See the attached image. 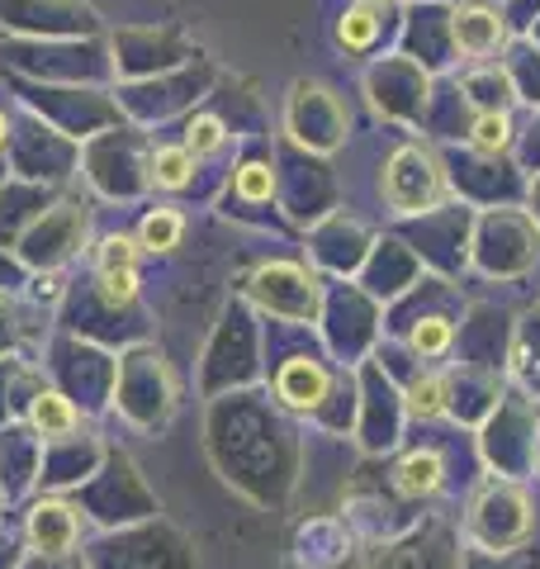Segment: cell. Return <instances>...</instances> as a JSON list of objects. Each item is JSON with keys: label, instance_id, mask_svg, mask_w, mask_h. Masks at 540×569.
<instances>
[{"label": "cell", "instance_id": "8", "mask_svg": "<svg viewBox=\"0 0 540 569\" xmlns=\"http://www.w3.org/2000/svg\"><path fill=\"white\" fill-rule=\"evenodd\" d=\"M186 233V219H180L176 209H157L142 219V233H138V247H148V252H171Z\"/></svg>", "mask_w": 540, "mask_h": 569}, {"label": "cell", "instance_id": "2", "mask_svg": "<svg viewBox=\"0 0 540 569\" xmlns=\"http://www.w3.org/2000/svg\"><path fill=\"white\" fill-rule=\"evenodd\" d=\"M502 39H508V24H502V14L489 6H460L450 14V48H456L460 58H470V62L493 58Z\"/></svg>", "mask_w": 540, "mask_h": 569}, {"label": "cell", "instance_id": "3", "mask_svg": "<svg viewBox=\"0 0 540 569\" xmlns=\"http://www.w3.org/2000/svg\"><path fill=\"white\" fill-rule=\"evenodd\" d=\"M77 512H71L67 503H39L29 512V537L39 550H48V556H62V550H71V541H77Z\"/></svg>", "mask_w": 540, "mask_h": 569}, {"label": "cell", "instance_id": "10", "mask_svg": "<svg viewBox=\"0 0 540 569\" xmlns=\"http://www.w3.org/2000/svg\"><path fill=\"white\" fill-rule=\"evenodd\" d=\"M470 142H474L479 152H508L512 148V119H508V110L479 114L474 129H470Z\"/></svg>", "mask_w": 540, "mask_h": 569}, {"label": "cell", "instance_id": "7", "mask_svg": "<svg viewBox=\"0 0 540 569\" xmlns=\"http://www.w3.org/2000/svg\"><path fill=\"white\" fill-rule=\"evenodd\" d=\"M374 39H380V20H374V10L351 6L337 20V43L347 52H366V48H374Z\"/></svg>", "mask_w": 540, "mask_h": 569}, {"label": "cell", "instance_id": "11", "mask_svg": "<svg viewBox=\"0 0 540 569\" xmlns=\"http://www.w3.org/2000/svg\"><path fill=\"white\" fill-rule=\"evenodd\" d=\"M33 427H39L43 437H62L77 427V408L62 395H43V399H33Z\"/></svg>", "mask_w": 540, "mask_h": 569}, {"label": "cell", "instance_id": "14", "mask_svg": "<svg viewBox=\"0 0 540 569\" xmlns=\"http://www.w3.org/2000/svg\"><path fill=\"white\" fill-rule=\"evenodd\" d=\"M100 295L110 305H133L138 299V266H114V271H100Z\"/></svg>", "mask_w": 540, "mask_h": 569}, {"label": "cell", "instance_id": "4", "mask_svg": "<svg viewBox=\"0 0 540 569\" xmlns=\"http://www.w3.org/2000/svg\"><path fill=\"white\" fill-rule=\"evenodd\" d=\"M328 370H322L318 361H290L280 370V399L290 403V408H318L322 399H328Z\"/></svg>", "mask_w": 540, "mask_h": 569}, {"label": "cell", "instance_id": "1", "mask_svg": "<svg viewBox=\"0 0 540 569\" xmlns=\"http://www.w3.org/2000/svg\"><path fill=\"white\" fill-rule=\"evenodd\" d=\"M446 194V171L427 148H399L384 167V200L399 213H422Z\"/></svg>", "mask_w": 540, "mask_h": 569}, {"label": "cell", "instance_id": "15", "mask_svg": "<svg viewBox=\"0 0 540 569\" xmlns=\"http://www.w3.org/2000/svg\"><path fill=\"white\" fill-rule=\"evenodd\" d=\"M270 190H276V176H270L266 162H247V167L238 171V194H242V200L261 204V200H270Z\"/></svg>", "mask_w": 540, "mask_h": 569}, {"label": "cell", "instance_id": "18", "mask_svg": "<svg viewBox=\"0 0 540 569\" xmlns=\"http://www.w3.org/2000/svg\"><path fill=\"white\" fill-rule=\"evenodd\" d=\"M0 142H6V119H0Z\"/></svg>", "mask_w": 540, "mask_h": 569}, {"label": "cell", "instance_id": "6", "mask_svg": "<svg viewBox=\"0 0 540 569\" xmlns=\"http://www.w3.org/2000/svg\"><path fill=\"white\" fill-rule=\"evenodd\" d=\"M194 176V157L190 148H157L152 152V181L161 190H186Z\"/></svg>", "mask_w": 540, "mask_h": 569}, {"label": "cell", "instance_id": "17", "mask_svg": "<svg viewBox=\"0 0 540 569\" xmlns=\"http://www.w3.org/2000/svg\"><path fill=\"white\" fill-rule=\"evenodd\" d=\"M356 6H360V10H374V14H380V10L389 6V0H356Z\"/></svg>", "mask_w": 540, "mask_h": 569}, {"label": "cell", "instance_id": "5", "mask_svg": "<svg viewBox=\"0 0 540 569\" xmlns=\"http://www.w3.org/2000/svg\"><path fill=\"white\" fill-rule=\"evenodd\" d=\"M441 485H446V460H441V451L422 447V451H412L403 466H399V493L403 498H431Z\"/></svg>", "mask_w": 540, "mask_h": 569}, {"label": "cell", "instance_id": "9", "mask_svg": "<svg viewBox=\"0 0 540 569\" xmlns=\"http://www.w3.org/2000/svg\"><path fill=\"white\" fill-rule=\"evenodd\" d=\"M408 408L418 418H441L450 413V380L446 376H422L418 385L408 389Z\"/></svg>", "mask_w": 540, "mask_h": 569}, {"label": "cell", "instance_id": "16", "mask_svg": "<svg viewBox=\"0 0 540 569\" xmlns=\"http://www.w3.org/2000/svg\"><path fill=\"white\" fill-rule=\"evenodd\" d=\"M114 266H138V242L129 238H110L100 247V271H114Z\"/></svg>", "mask_w": 540, "mask_h": 569}, {"label": "cell", "instance_id": "13", "mask_svg": "<svg viewBox=\"0 0 540 569\" xmlns=\"http://www.w3.org/2000/svg\"><path fill=\"white\" fill-rule=\"evenodd\" d=\"M223 119H213V114H200L190 123V133H186V148L190 157H209V152H219L223 148Z\"/></svg>", "mask_w": 540, "mask_h": 569}, {"label": "cell", "instance_id": "12", "mask_svg": "<svg viewBox=\"0 0 540 569\" xmlns=\"http://www.w3.org/2000/svg\"><path fill=\"white\" fill-rule=\"evenodd\" d=\"M450 342H456V328H450L446 318H422V323L412 328V351L418 356H446Z\"/></svg>", "mask_w": 540, "mask_h": 569}]
</instances>
